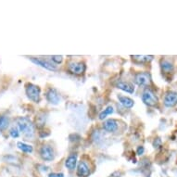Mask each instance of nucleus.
<instances>
[{"label":"nucleus","instance_id":"obj_21","mask_svg":"<svg viewBox=\"0 0 177 177\" xmlns=\"http://www.w3.org/2000/svg\"><path fill=\"white\" fill-rule=\"evenodd\" d=\"M10 136H11L13 138H17V137L19 136V130L17 129V128H15V127L11 128V129H10Z\"/></svg>","mask_w":177,"mask_h":177},{"label":"nucleus","instance_id":"obj_24","mask_svg":"<svg viewBox=\"0 0 177 177\" xmlns=\"http://www.w3.org/2000/svg\"><path fill=\"white\" fill-rule=\"evenodd\" d=\"M109 177H121L120 176V173H118V172H115L112 175H111Z\"/></svg>","mask_w":177,"mask_h":177},{"label":"nucleus","instance_id":"obj_23","mask_svg":"<svg viewBox=\"0 0 177 177\" xmlns=\"http://www.w3.org/2000/svg\"><path fill=\"white\" fill-rule=\"evenodd\" d=\"M143 152H144V148H143V147H139L137 148V154L138 155H142Z\"/></svg>","mask_w":177,"mask_h":177},{"label":"nucleus","instance_id":"obj_15","mask_svg":"<svg viewBox=\"0 0 177 177\" xmlns=\"http://www.w3.org/2000/svg\"><path fill=\"white\" fill-rule=\"evenodd\" d=\"M17 147H18L19 149H21V151H23V152H25V153H31L32 151V146H29V145L25 144V143H22V142L17 143Z\"/></svg>","mask_w":177,"mask_h":177},{"label":"nucleus","instance_id":"obj_22","mask_svg":"<svg viewBox=\"0 0 177 177\" xmlns=\"http://www.w3.org/2000/svg\"><path fill=\"white\" fill-rule=\"evenodd\" d=\"M48 177H64L63 173H50Z\"/></svg>","mask_w":177,"mask_h":177},{"label":"nucleus","instance_id":"obj_19","mask_svg":"<svg viewBox=\"0 0 177 177\" xmlns=\"http://www.w3.org/2000/svg\"><path fill=\"white\" fill-rule=\"evenodd\" d=\"M162 68L164 72H171V71H173V67L171 62L167 61V60H163L162 62Z\"/></svg>","mask_w":177,"mask_h":177},{"label":"nucleus","instance_id":"obj_14","mask_svg":"<svg viewBox=\"0 0 177 177\" xmlns=\"http://www.w3.org/2000/svg\"><path fill=\"white\" fill-rule=\"evenodd\" d=\"M119 99H120V102L122 106H124L125 108H132L134 104L133 100L131 99L130 97H119Z\"/></svg>","mask_w":177,"mask_h":177},{"label":"nucleus","instance_id":"obj_18","mask_svg":"<svg viewBox=\"0 0 177 177\" xmlns=\"http://www.w3.org/2000/svg\"><path fill=\"white\" fill-rule=\"evenodd\" d=\"M113 113V108L111 106H108L106 109H104V111H102L99 114V119L100 120H104L105 118L107 117V115H109Z\"/></svg>","mask_w":177,"mask_h":177},{"label":"nucleus","instance_id":"obj_11","mask_svg":"<svg viewBox=\"0 0 177 177\" xmlns=\"http://www.w3.org/2000/svg\"><path fill=\"white\" fill-rule=\"evenodd\" d=\"M103 127L106 131L108 132H115L117 130V127H118V124H117V122L113 119H109L108 121H106L103 124Z\"/></svg>","mask_w":177,"mask_h":177},{"label":"nucleus","instance_id":"obj_10","mask_svg":"<svg viewBox=\"0 0 177 177\" xmlns=\"http://www.w3.org/2000/svg\"><path fill=\"white\" fill-rule=\"evenodd\" d=\"M90 174V170L87 164L83 162H81L77 168V175L79 177H88Z\"/></svg>","mask_w":177,"mask_h":177},{"label":"nucleus","instance_id":"obj_9","mask_svg":"<svg viewBox=\"0 0 177 177\" xmlns=\"http://www.w3.org/2000/svg\"><path fill=\"white\" fill-rule=\"evenodd\" d=\"M46 99L49 101L51 104L57 105L60 103V97L58 95V93L55 89H49L46 93Z\"/></svg>","mask_w":177,"mask_h":177},{"label":"nucleus","instance_id":"obj_5","mask_svg":"<svg viewBox=\"0 0 177 177\" xmlns=\"http://www.w3.org/2000/svg\"><path fill=\"white\" fill-rule=\"evenodd\" d=\"M134 82H136V85L141 86H148L150 83V75L148 72L138 73L136 75V77H134Z\"/></svg>","mask_w":177,"mask_h":177},{"label":"nucleus","instance_id":"obj_20","mask_svg":"<svg viewBox=\"0 0 177 177\" xmlns=\"http://www.w3.org/2000/svg\"><path fill=\"white\" fill-rule=\"evenodd\" d=\"M51 58H52V60H53L55 63H57V64L61 63L62 60H63V57H62V56H52Z\"/></svg>","mask_w":177,"mask_h":177},{"label":"nucleus","instance_id":"obj_1","mask_svg":"<svg viewBox=\"0 0 177 177\" xmlns=\"http://www.w3.org/2000/svg\"><path fill=\"white\" fill-rule=\"evenodd\" d=\"M17 124H18L19 130L22 132L25 136H32L35 133V126H33L32 121L27 117H20L17 119Z\"/></svg>","mask_w":177,"mask_h":177},{"label":"nucleus","instance_id":"obj_12","mask_svg":"<svg viewBox=\"0 0 177 177\" xmlns=\"http://www.w3.org/2000/svg\"><path fill=\"white\" fill-rule=\"evenodd\" d=\"M76 162H77V157L75 155H71L66 159L65 165L70 171H72L75 169V167H76Z\"/></svg>","mask_w":177,"mask_h":177},{"label":"nucleus","instance_id":"obj_7","mask_svg":"<svg viewBox=\"0 0 177 177\" xmlns=\"http://www.w3.org/2000/svg\"><path fill=\"white\" fill-rule=\"evenodd\" d=\"M31 60L35 63L37 65H40L42 66L43 68H46L49 71H56L57 70V66L56 65H53L52 63H50L49 61L47 60H42V58H32Z\"/></svg>","mask_w":177,"mask_h":177},{"label":"nucleus","instance_id":"obj_13","mask_svg":"<svg viewBox=\"0 0 177 177\" xmlns=\"http://www.w3.org/2000/svg\"><path fill=\"white\" fill-rule=\"evenodd\" d=\"M117 87L122 90V91H125V92H127V93H130V94H132V93H133V86L131 85V83H126V82H119L117 83Z\"/></svg>","mask_w":177,"mask_h":177},{"label":"nucleus","instance_id":"obj_6","mask_svg":"<svg viewBox=\"0 0 177 177\" xmlns=\"http://www.w3.org/2000/svg\"><path fill=\"white\" fill-rule=\"evenodd\" d=\"M40 155L42 157V159H45V161L50 162L54 159V151L53 149L50 148L49 146H43L40 150Z\"/></svg>","mask_w":177,"mask_h":177},{"label":"nucleus","instance_id":"obj_3","mask_svg":"<svg viewBox=\"0 0 177 177\" xmlns=\"http://www.w3.org/2000/svg\"><path fill=\"white\" fill-rule=\"evenodd\" d=\"M142 100L146 105L153 107L158 103V97L155 96L154 93L149 90V89H146L144 91L142 95Z\"/></svg>","mask_w":177,"mask_h":177},{"label":"nucleus","instance_id":"obj_16","mask_svg":"<svg viewBox=\"0 0 177 177\" xmlns=\"http://www.w3.org/2000/svg\"><path fill=\"white\" fill-rule=\"evenodd\" d=\"M136 61L138 62H145V61H150L153 60V56H132Z\"/></svg>","mask_w":177,"mask_h":177},{"label":"nucleus","instance_id":"obj_2","mask_svg":"<svg viewBox=\"0 0 177 177\" xmlns=\"http://www.w3.org/2000/svg\"><path fill=\"white\" fill-rule=\"evenodd\" d=\"M26 95L33 102H39L40 100V88L32 83H28L26 86Z\"/></svg>","mask_w":177,"mask_h":177},{"label":"nucleus","instance_id":"obj_4","mask_svg":"<svg viewBox=\"0 0 177 177\" xmlns=\"http://www.w3.org/2000/svg\"><path fill=\"white\" fill-rule=\"evenodd\" d=\"M69 70L75 75H81L86 71V65L83 62H71L69 64Z\"/></svg>","mask_w":177,"mask_h":177},{"label":"nucleus","instance_id":"obj_8","mask_svg":"<svg viewBox=\"0 0 177 177\" xmlns=\"http://www.w3.org/2000/svg\"><path fill=\"white\" fill-rule=\"evenodd\" d=\"M177 104V93L170 92L164 98V105L168 108H172Z\"/></svg>","mask_w":177,"mask_h":177},{"label":"nucleus","instance_id":"obj_17","mask_svg":"<svg viewBox=\"0 0 177 177\" xmlns=\"http://www.w3.org/2000/svg\"><path fill=\"white\" fill-rule=\"evenodd\" d=\"M8 124H10V120L7 116H0V131L5 130Z\"/></svg>","mask_w":177,"mask_h":177}]
</instances>
